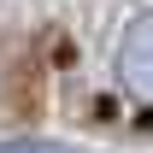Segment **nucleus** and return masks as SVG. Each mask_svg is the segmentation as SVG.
<instances>
[{
  "mask_svg": "<svg viewBox=\"0 0 153 153\" xmlns=\"http://www.w3.org/2000/svg\"><path fill=\"white\" fill-rule=\"evenodd\" d=\"M118 76H124L130 100H147V94H153V18H147V12H135L130 30H124V47H118Z\"/></svg>",
  "mask_w": 153,
  "mask_h": 153,
  "instance_id": "1",
  "label": "nucleus"
}]
</instances>
